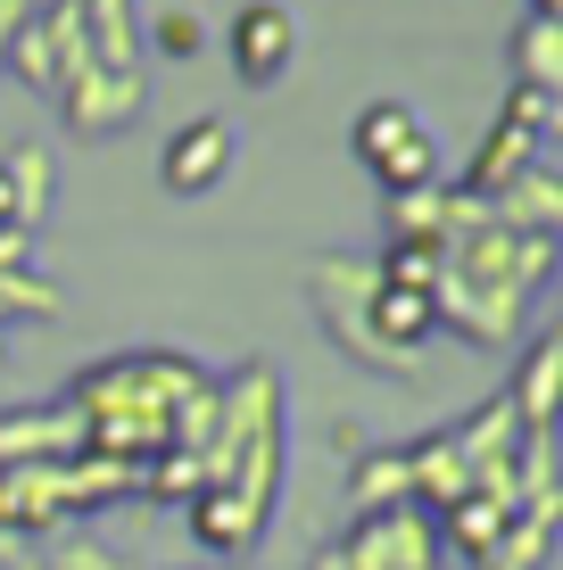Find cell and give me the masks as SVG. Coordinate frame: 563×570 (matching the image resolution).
Instances as JSON below:
<instances>
[{"mask_svg": "<svg viewBox=\"0 0 563 570\" xmlns=\"http://www.w3.org/2000/svg\"><path fill=\"white\" fill-rule=\"evenodd\" d=\"M348 149H357V166L373 174L381 190H431V183H448L439 174V149H431V132H423V116L406 108V100H365V116L348 125Z\"/></svg>", "mask_w": 563, "mask_h": 570, "instance_id": "5", "label": "cell"}, {"mask_svg": "<svg viewBox=\"0 0 563 570\" xmlns=\"http://www.w3.org/2000/svg\"><path fill=\"white\" fill-rule=\"evenodd\" d=\"M67 463H0V538L33 546L67 521Z\"/></svg>", "mask_w": 563, "mask_h": 570, "instance_id": "10", "label": "cell"}, {"mask_svg": "<svg viewBox=\"0 0 563 570\" xmlns=\"http://www.w3.org/2000/svg\"><path fill=\"white\" fill-rule=\"evenodd\" d=\"M67 455H84V422L67 397L0 414V463H67Z\"/></svg>", "mask_w": 563, "mask_h": 570, "instance_id": "12", "label": "cell"}, {"mask_svg": "<svg viewBox=\"0 0 563 570\" xmlns=\"http://www.w3.org/2000/svg\"><path fill=\"white\" fill-rule=\"evenodd\" d=\"M348 504L357 513H390V504H415V471H406V446H365L348 463Z\"/></svg>", "mask_w": 563, "mask_h": 570, "instance_id": "15", "label": "cell"}, {"mask_svg": "<svg viewBox=\"0 0 563 570\" xmlns=\"http://www.w3.org/2000/svg\"><path fill=\"white\" fill-rule=\"evenodd\" d=\"M555 372H563V331H538L531 356H522V372L506 381V405H514L522 439H547V430H555Z\"/></svg>", "mask_w": 563, "mask_h": 570, "instance_id": "14", "label": "cell"}, {"mask_svg": "<svg viewBox=\"0 0 563 570\" xmlns=\"http://www.w3.org/2000/svg\"><path fill=\"white\" fill-rule=\"evenodd\" d=\"M0 364H9V340H0Z\"/></svg>", "mask_w": 563, "mask_h": 570, "instance_id": "25", "label": "cell"}, {"mask_svg": "<svg viewBox=\"0 0 563 570\" xmlns=\"http://www.w3.org/2000/svg\"><path fill=\"white\" fill-rule=\"evenodd\" d=\"M0 174H9V199H17V224H42V215H50V157L42 149H0Z\"/></svg>", "mask_w": 563, "mask_h": 570, "instance_id": "18", "label": "cell"}, {"mask_svg": "<svg viewBox=\"0 0 563 570\" xmlns=\"http://www.w3.org/2000/svg\"><path fill=\"white\" fill-rule=\"evenodd\" d=\"M149 50L158 58H200L207 50V17L200 9H158L149 17Z\"/></svg>", "mask_w": 563, "mask_h": 570, "instance_id": "20", "label": "cell"}, {"mask_svg": "<svg viewBox=\"0 0 563 570\" xmlns=\"http://www.w3.org/2000/svg\"><path fill=\"white\" fill-rule=\"evenodd\" d=\"M232 166H241V125H224V116H191V125H174L166 149H158V183L174 199H207Z\"/></svg>", "mask_w": 563, "mask_h": 570, "instance_id": "8", "label": "cell"}, {"mask_svg": "<svg viewBox=\"0 0 563 570\" xmlns=\"http://www.w3.org/2000/svg\"><path fill=\"white\" fill-rule=\"evenodd\" d=\"M282 381L265 356H249L232 381H216V430L200 446V497H191V538L224 562H249L274 521L282 488Z\"/></svg>", "mask_w": 563, "mask_h": 570, "instance_id": "1", "label": "cell"}, {"mask_svg": "<svg viewBox=\"0 0 563 570\" xmlns=\"http://www.w3.org/2000/svg\"><path fill=\"white\" fill-rule=\"evenodd\" d=\"M50 100H58V125H67L75 141H108V132H125L133 108H142V67H75Z\"/></svg>", "mask_w": 563, "mask_h": 570, "instance_id": "7", "label": "cell"}, {"mask_svg": "<svg viewBox=\"0 0 563 570\" xmlns=\"http://www.w3.org/2000/svg\"><path fill=\"white\" fill-rule=\"evenodd\" d=\"M200 381H207V372L191 356H158V347H142V356L84 364L58 397H67L75 422H84V455L149 471L174 446V414H183V397Z\"/></svg>", "mask_w": 563, "mask_h": 570, "instance_id": "2", "label": "cell"}, {"mask_svg": "<svg viewBox=\"0 0 563 570\" xmlns=\"http://www.w3.org/2000/svg\"><path fill=\"white\" fill-rule=\"evenodd\" d=\"M439 265H448V240H390L373 257V282H390V289H439Z\"/></svg>", "mask_w": 563, "mask_h": 570, "instance_id": "17", "label": "cell"}, {"mask_svg": "<svg viewBox=\"0 0 563 570\" xmlns=\"http://www.w3.org/2000/svg\"><path fill=\"white\" fill-rule=\"evenodd\" d=\"M316 570H348V554H340V546H323V554H316Z\"/></svg>", "mask_w": 563, "mask_h": 570, "instance_id": "23", "label": "cell"}, {"mask_svg": "<svg viewBox=\"0 0 563 570\" xmlns=\"http://www.w3.org/2000/svg\"><path fill=\"white\" fill-rule=\"evenodd\" d=\"M514 83L563 91V17H522V33H514Z\"/></svg>", "mask_w": 563, "mask_h": 570, "instance_id": "16", "label": "cell"}, {"mask_svg": "<svg viewBox=\"0 0 563 570\" xmlns=\"http://www.w3.org/2000/svg\"><path fill=\"white\" fill-rule=\"evenodd\" d=\"M555 273V240H522V232H497V224H473L448 240V265H439V331L473 347H497L514 340L522 306L538 298V282Z\"/></svg>", "mask_w": 563, "mask_h": 570, "instance_id": "3", "label": "cell"}, {"mask_svg": "<svg viewBox=\"0 0 563 570\" xmlns=\"http://www.w3.org/2000/svg\"><path fill=\"white\" fill-rule=\"evenodd\" d=\"M26 26V0H0V50H9V33Z\"/></svg>", "mask_w": 563, "mask_h": 570, "instance_id": "22", "label": "cell"}, {"mask_svg": "<svg viewBox=\"0 0 563 570\" xmlns=\"http://www.w3.org/2000/svg\"><path fill=\"white\" fill-rule=\"evenodd\" d=\"M50 570H116V554H108V546H91V538H75V546H58V554H50Z\"/></svg>", "mask_w": 563, "mask_h": 570, "instance_id": "21", "label": "cell"}, {"mask_svg": "<svg viewBox=\"0 0 563 570\" xmlns=\"http://www.w3.org/2000/svg\"><path fill=\"white\" fill-rule=\"evenodd\" d=\"M58 282H42V273H26V265H9L0 273V314H33V323H58Z\"/></svg>", "mask_w": 563, "mask_h": 570, "instance_id": "19", "label": "cell"}, {"mask_svg": "<svg viewBox=\"0 0 563 570\" xmlns=\"http://www.w3.org/2000/svg\"><path fill=\"white\" fill-rule=\"evenodd\" d=\"M348 570H431L439 562V529L423 504H390V513H357V529L340 538Z\"/></svg>", "mask_w": 563, "mask_h": 570, "instance_id": "9", "label": "cell"}, {"mask_svg": "<svg viewBox=\"0 0 563 570\" xmlns=\"http://www.w3.org/2000/svg\"><path fill=\"white\" fill-rule=\"evenodd\" d=\"M0 323H9V314H0Z\"/></svg>", "mask_w": 563, "mask_h": 570, "instance_id": "26", "label": "cell"}, {"mask_svg": "<svg viewBox=\"0 0 563 570\" xmlns=\"http://www.w3.org/2000/svg\"><path fill=\"white\" fill-rule=\"evenodd\" d=\"M224 58L232 75H241L249 91H274L290 67H299V17L282 9V0H241L224 26Z\"/></svg>", "mask_w": 563, "mask_h": 570, "instance_id": "6", "label": "cell"}, {"mask_svg": "<svg viewBox=\"0 0 563 570\" xmlns=\"http://www.w3.org/2000/svg\"><path fill=\"white\" fill-rule=\"evenodd\" d=\"M365 323H373V340L390 347L398 364H415L423 347L439 340V306H431V289H390V282H373V298H365Z\"/></svg>", "mask_w": 563, "mask_h": 570, "instance_id": "13", "label": "cell"}, {"mask_svg": "<svg viewBox=\"0 0 563 570\" xmlns=\"http://www.w3.org/2000/svg\"><path fill=\"white\" fill-rule=\"evenodd\" d=\"M531 17H563V0H531Z\"/></svg>", "mask_w": 563, "mask_h": 570, "instance_id": "24", "label": "cell"}, {"mask_svg": "<svg viewBox=\"0 0 563 570\" xmlns=\"http://www.w3.org/2000/svg\"><path fill=\"white\" fill-rule=\"evenodd\" d=\"M481 207H489L497 232H522V240H555L563 232V183H555L547 157H531V166H522L514 183H497Z\"/></svg>", "mask_w": 563, "mask_h": 570, "instance_id": "11", "label": "cell"}, {"mask_svg": "<svg viewBox=\"0 0 563 570\" xmlns=\"http://www.w3.org/2000/svg\"><path fill=\"white\" fill-rule=\"evenodd\" d=\"M232 570H241V562H232Z\"/></svg>", "mask_w": 563, "mask_h": 570, "instance_id": "27", "label": "cell"}, {"mask_svg": "<svg viewBox=\"0 0 563 570\" xmlns=\"http://www.w3.org/2000/svg\"><path fill=\"white\" fill-rule=\"evenodd\" d=\"M307 289H316L323 340H332L348 364L381 372V381H415V364H398L390 347L373 340V323H365V298H373V265H365V257H316V265H307Z\"/></svg>", "mask_w": 563, "mask_h": 570, "instance_id": "4", "label": "cell"}]
</instances>
